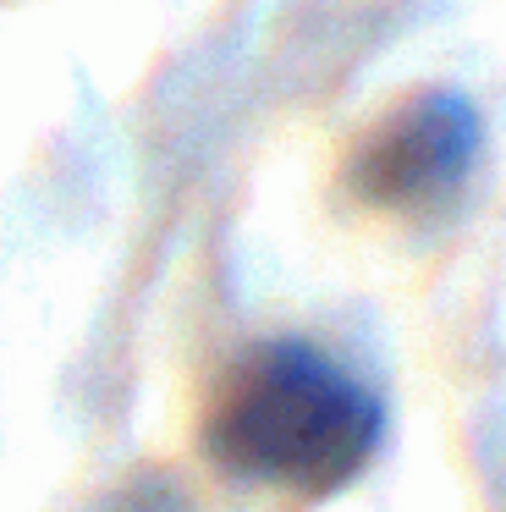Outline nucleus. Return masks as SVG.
<instances>
[{
    "instance_id": "obj_1",
    "label": "nucleus",
    "mask_w": 506,
    "mask_h": 512,
    "mask_svg": "<svg viewBox=\"0 0 506 512\" xmlns=\"http://www.w3.org/2000/svg\"><path fill=\"white\" fill-rule=\"evenodd\" d=\"M209 463L297 501L347 490L380 446V402L308 342H264L226 375L204 424Z\"/></svg>"
},
{
    "instance_id": "obj_2",
    "label": "nucleus",
    "mask_w": 506,
    "mask_h": 512,
    "mask_svg": "<svg viewBox=\"0 0 506 512\" xmlns=\"http://www.w3.org/2000/svg\"><path fill=\"white\" fill-rule=\"evenodd\" d=\"M484 122L457 89H429L396 105L363 133L347 182L369 210L429 215L446 210L479 166Z\"/></svg>"
}]
</instances>
